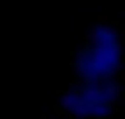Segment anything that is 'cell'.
Wrapping results in <instances>:
<instances>
[{
    "label": "cell",
    "instance_id": "1",
    "mask_svg": "<svg viewBox=\"0 0 125 119\" xmlns=\"http://www.w3.org/2000/svg\"><path fill=\"white\" fill-rule=\"evenodd\" d=\"M76 93L74 91H60L58 93V110H62V112H67L72 105H74V101H76Z\"/></svg>",
    "mask_w": 125,
    "mask_h": 119
},
{
    "label": "cell",
    "instance_id": "2",
    "mask_svg": "<svg viewBox=\"0 0 125 119\" xmlns=\"http://www.w3.org/2000/svg\"><path fill=\"white\" fill-rule=\"evenodd\" d=\"M81 98H83V101H88V103H97V101H102V89H97L95 84H86Z\"/></svg>",
    "mask_w": 125,
    "mask_h": 119
},
{
    "label": "cell",
    "instance_id": "3",
    "mask_svg": "<svg viewBox=\"0 0 125 119\" xmlns=\"http://www.w3.org/2000/svg\"><path fill=\"white\" fill-rule=\"evenodd\" d=\"M102 96H107L109 101H116V98H121V96H123V89L118 87V84L114 82V79H107V87H104Z\"/></svg>",
    "mask_w": 125,
    "mask_h": 119
},
{
    "label": "cell",
    "instance_id": "4",
    "mask_svg": "<svg viewBox=\"0 0 125 119\" xmlns=\"http://www.w3.org/2000/svg\"><path fill=\"white\" fill-rule=\"evenodd\" d=\"M116 16H114L111 12H97V16H95V26H116Z\"/></svg>",
    "mask_w": 125,
    "mask_h": 119
},
{
    "label": "cell",
    "instance_id": "5",
    "mask_svg": "<svg viewBox=\"0 0 125 119\" xmlns=\"http://www.w3.org/2000/svg\"><path fill=\"white\" fill-rule=\"evenodd\" d=\"M83 42H86L88 47H95V45H97V42H100V26H93V28H90V30L86 33Z\"/></svg>",
    "mask_w": 125,
    "mask_h": 119
},
{
    "label": "cell",
    "instance_id": "6",
    "mask_svg": "<svg viewBox=\"0 0 125 119\" xmlns=\"http://www.w3.org/2000/svg\"><path fill=\"white\" fill-rule=\"evenodd\" d=\"M116 68H118V73H116V84H118L121 89H125V70L121 68V63H118Z\"/></svg>",
    "mask_w": 125,
    "mask_h": 119
},
{
    "label": "cell",
    "instance_id": "7",
    "mask_svg": "<svg viewBox=\"0 0 125 119\" xmlns=\"http://www.w3.org/2000/svg\"><path fill=\"white\" fill-rule=\"evenodd\" d=\"M111 14H114V16H123L125 7H123V5H116V7H111Z\"/></svg>",
    "mask_w": 125,
    "mask_h": 119
},
{
    "label": "cell",
    "instance_id": "8",
    "mask_svg": "<svg viewBox=\"0 0 125 119\" xmlns=\"http://www.w3.org/2000/svg\"><path fill=\"white\" fill-rule=\"evenodd\" d=\"M116 119H125V110H116Z\"/></svg>",
    "mask_w": 125,
    "mask_h": 119
}]
</instances>
